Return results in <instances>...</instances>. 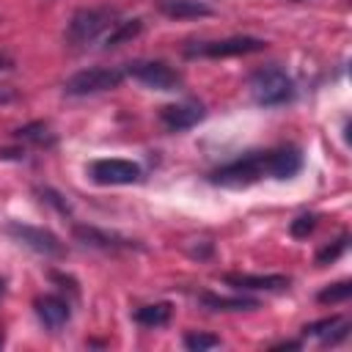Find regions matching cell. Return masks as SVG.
Segmentation results:
<instances>
[{
    "label": "cell",
    "mask_w": 352,
    "mask_h": 352,
    "mask_svg": "<svg viewBox=\"0 0 352 352\" xmlns=\"http://www.w3.org/2000/svg\"><path fill=\"white\" fill-rule=\"evenodd\" d=\"M124 80L121 69H107V66H94V69H82L77 74H72L63 82V91L69 96H88V94H102V91H113L118 88Z\"/></svg>",
    "instance_id": "obj_5"
},
{
    "label": "cell",
    "mask_w": 352,
    "mask_h": 352,
    "mask_svg": "<svg viewBox=\"0 0 352 352\" xmlns=\"http://www.w3.org/2000/svg\"><path fill=\"white\" fill-rule=\"evenodd\" d=\"M132 319L143 327H162L168 319H170V305L168 302H151V305H143L132 314Z\"/></svg>",
    "instance_id": "obj_18"
},
{
    "label": "cell",
    "mask_w": 352,
    "mask_h": 352,
    "mask_svg": "<svg viewBox=\"0 0 352 352\" xmlns=\"http://www.w3.org/2000/svg\"><path fill=\"white\" fill-rule=\"evenodd\" d=\"M267 179V165H264V151H253V154H245L242 160H234L217 170L209 173V182L212 184H220V187H250L256 182Z\"/></svg>",
    "instance_id": "obj_3"
},
{
    "label": "cell",
    "mask_w": 352,
    "mask_h": 352,
    "mask_svg": "<svg viewBox=\"0 0 352 352\" xmlns=\"http://www.w3.org/2000/svg\"><path fill=\"white\" fill-rule=\"evenodd\" d=\"M14 138H16L19 143H30V146H38V148L55 146V135H52V129H50L44 121H33V124L19 126V129L14 132Z\"/></svg>",
    "instance_id": "obj_16"
},
{
    "label": "cell",
    "mask_w": 352,
    "mask_h": 352,
    "mask_svg": "<svg viewBox=\"0 0 352 352\" xmlns=\"http://www.w3.org/2000/svg\"><path fill=\"white\" fill-rule=\"evenodd\" d=\"M352 294V280H338L319 292V302H344Z\"/></svg>",
    "instance_id": "obj_20"
},
{
    "label": "cell",
    "mask_w": 352,
    "mask_h": 352,
    "mask_svg": "<svg viewBox=\"0 0 352 352\" xmlns=\"http://www.w3.org/2000/svg\"><path fill=\"white\" fill-rule=\"evenodd\" d=\"M36 316L41 319L44 327L58 330V327H63V324L69 322L72 308H69V302H66L63 297H58V294H44V297L36 300Z\"/></svg>",
    "instance_id": "obj_13"
},
{
    "label": "cell",
    "mask_w": 352,
    "mask_h": 352,
    "mask_svg": "<svg viewBox=\"0 0 352 352\" xmlns=\"http://www.w3.org/2000/svg\"><path fill=\"white\" fill-rule=\"evenodd\" d=\"M302 333H305V336H319L324 344H338L341 338H346L349 322L341 319V316H327V319H319V322L305 324Z\"/></svg>",
    "instance_id": "obj_14"
},
{
    "label": "cell",
    "mask_w": 352,
    "mask_h": 352,
    "mask_svg": "<svg viewBox=\"0 0 352 352\" xmlns=\"http://www.w3.org/2000/svg\"><path fill=\"white\" fill-rule=\"evenodd\" d=\"M124 74L154 91H176L182 85V74L165 60H132L126 63Z\"/></svg>",
    "instance_id": "obj_7"
},
{
    "label": "cell",
    "mask_w": 352,
    "mask_h": 352,
    "mask_svg": "<svg viewBox=\"0 0 352 352\" xmlns=\"http://www.w3.org/2000/svg\"><path fill=\"white\" fill-rule=\"evenodd\" d=\"M38 192H41V201H47V204L58 206V212L69 214V204H66V201H60V195H58V192H52V190H38Z\"/></svg>",
    "instance_id": "obj_24"
},
{
    "label": "cell",
    "mask_w": 352,
    "mask_h": 352,
    "mask_svg": "<svg viewBox=\"0 0 352 352\" xmlns=\"http://www.w3.org/2000/svg\"><path fill=\"white\" fill-rule=\"evenodd\" d=\"M264 165L270 179H292L302 168V157L297 148H275L264 151Z\"/></svg>",
    "instance_id": "obj_12"
},
{
    "label": "cell",
    "mask_w": 352,
    "mask_h": 352,
    "mask_svg": "<svg viewBox=\"0 0 352 352\" xmlns=\"http://www.w3.org/2000/svg\"><path fill=\"white\" fill-rule=\"evenodd\" d=\"M11 66H14V58H11L8 52H3V50H0V72H8Z\"/></svg>",
    "instance_id": "obj_25"
},
{
    "label": "cell",
    "mask_w": 352,
    "mask_h": 352,
    "mask_svg": "<svg viewBox=\"0 0 352 352\" xmlns=\"http://www.w3.org/2000/svg\"><path fill=\"white\" fill-rule=\"evenodd\" d=\"M74 236H77L82 245L96 248V250H107V253L140 248L135 239H126V236H121V234H113V231H104V228H96V226H74Z\"/></svg>",
    "instance_id": "obj_10"
},
{
    "label": "cell",
    "mask_w": 352,
    "mask_h": 352,
    "mask_svg": "<svg viewBox=\"0 0 352 352\" xmlns=\"http://www.w3.org/2000/svg\"><path fill=\"white\" fill-rule=\"evenodd\" d=\"M140 165L132 160H94L88 165V176L96 184L113 187V184H135L140 179Z\"/></svg>",
    "instance_id": "obj_8"
},
{
    "label": "cell",
    "mask_w": 352,
    "mask_h": 352,
    "mask_svg": "<svg viewBox=\"0 0 352 352\" xmlns=\"http://www.w3.org/2000/svg\"><path fill=\"white\" fill-rule=\"evenodd\" d=\"M267 47V41L256 38V36H231V38H220V41H198L190 44L184 50L187 58H231V55H250V52H261Z\"/></svg>",
    "instance_id": "obj_6"
},
{
    "label": "cell",
    "mask_w": 352,
    "mask_h": 352,
    "mask_svg": "<svg viewBox=\"0 0 352 352\" xmlns=\"http://www.w3.org/2000/svg\"><path fill=\"white\" fill-rule=\"evenodd\" d=\"M206 110L201 102H179V104H165L160 110V124L168 132H184L190 126H195L198 121H204Z\"/></svg>",
    "instance_id": "obj_9"
},
{
    "label": "cell",
    "mask_w": 352,
    "mask_h": 352,
    "mask_svg": "<svg viewBox=\"0 0 352 352\" xmlns=\"http://www.w3.org/2000/svg\"><path fill=\"white\" fill-rule=\"evenodd\" d=\"M184 346L192 352H204V349H214L220 346V338L212 333H187L184 336Z\"/></svg>",
    "instance_id": "obj_21"
},
{
    "label": "cell",
    "mask_w": 352,
    "mask_h": 352,
    "mask_svg": "<svg viewBox=\"0 0 352 352\" xmlns=\"http://www.w3.org/2000/svg\"><path fill=\"white\" fill-rule=\"evenodd\" d=\"M116 8L110 6H99V8H80L72 19H69V28H66V41L72 47H82V44H91L96 41L107 28H113L116 22Z\"/></svg>",
    "instance_id": "obj_2"
},
{
    "label": "cell",
    "mask_w": 352,
    "mask_h": 352,
    "mask_svg": "<svg viewBox=\"0 0 352 352\" xmlns=\"http://www.w3.org/2000/svg\"><path fill=\"white\" fill-rule=\"evenodd\" d=\"M250 96L261 107H278L286 104L294 96V82L280 66H261L250 74Z\"/></svg>",
    "instance_id": "obj_1"
},
{
    "label": "cell",
    "mask_w": 352,
    "mask_h": 352,
    "mask_svg": "<svg viewBox=\"0 0 352 352\" xmlns=\"http://www.w3.org/2000/svg\"><path fill=\"white\" fill-rule=\"evenodd\" d=\"M346 242H349V236L344 234V236H338L333 245H327V248H322L319 253H316V264L319 267H324V264H333L344 250H346Z\"/></svg>",
    "instance_id": "obj_22"
},
{
    "label": "cell",
    "mask_w": 352,
    "mask_h": 352,
    "mask_svg": "<svg viewBox=\"0 0 352 352\" xmlns=\"http://www.w3.org/2000/svg\"><path fill=\"white\" fill-rule=\"evenodd\" d=\"M160 11L170 19H198L212 16V8L204 0H160Z\"/></svg>",
    "instance_id": "obj_15"
},
{
    "label": "cell",
    "mask_w": 352,
    "mask_h": 352,
    "mask_svg": "<svg viewBox=\"0 0 352 352\" xmlns=\"http://www.w3.org/2000/svg\"><path fill=\"white\" fill-rule=\"evenodd\" d=\"M201 302L212 311H253L258 308L256 300L248 297H220V294H201Z\"/></svg>",
    "instance_id": "obj_17"
},
{
    "label": "cell",
    "mask_w": 352,
    "mask_h": 352,
    "mask_svg": "<svg viewBox=\"0 0 352 352\" xmlns=\"http://www.w3.org/2000/svg\"><path fill=\"white\" fill-rule=\"evenodd\" d=\"M16 94L11 91V85H0V102H11Z\"/></svg>",
    "instance_id": "obj_26"
},
{
    "label": "cell",
    "mask_w": 352,
    "mask_h": 352,
    "mask_svg": "<svg viewBox=\"0 0 352 352\" xmlns=\"http://www.w3.org/2000/svg\"><path fill=\"white\" fill-rule=\"evenodd\" d=\"M0 346H3V336H0Z\"/></svg>",
    "instance_id": "obj_28"
},
{
    "label": "cell",
    "mask_w": 352,
    "mask_h": 352,
    "mask_svg": "<svg viewBox=\"0 0 352 352\" xmlns=\"http://www.w3.org/2000/svg\"><path fill=\"white\" fill-rule=\"evenodd\" d=\"M0 22H3V16H0Z\"/></svg>",
    "instance_id": "obj_29"
},
{
    "label": "cell",
    "mask_w": 352,
    "mask_h": 352,
    "mask_svg": "<svg viewBox=\"0 0 352 352\" xmlns=\"http://www.w3.org/2000/svg\"><path fill=\"white\" fill-rule=\"evenodd\" d=\"M314 226H316V217H314V214H300L297 220H292L289 231H292V236L302 239V236H308V234L314 231Z\"/></svg>",
    "instance_id": "obj_23"
},
{
    "label": "cell",
    "mask_w": 352,
    "mask_h": 352,
    "mask_svg": "<svg viewBox=\"0 0 352 352\" xmlns=\"http://www.w3.org/2000/svg\"><path fill=\"white\" fill-rule=\"evenodd\" d=\"M3 231H6L8 236H14L16 242H22L25 248L36 250L38 256H47V258H63V256H66L63 242H60L52 231H47V228L28 226V223H19V220H8V223L3 226Z\"/></svg>",
    "instance_id": "obj_4"
},
{
    "label": "cell",
    "mask_w": 352,
    "mask_h": 352,
    "mask_svg": "<svg viewBox=\"0 0 352 352\" xmlns=\"http://www.w3.org/2000/svg\"><path fill=\"white\" fill-rule=\"evenodd\" d=\"M140 30H143V19H126V22H116V25L110 28V33H107L104 44H107V47L126 44V41H132L135 36H140Z\"/></svg>",
    "instance_id": "obj_19"
},
{
    "label": "cell",
    "mask_w": 352,
    "mask_h": 352,
    "mask_svg": "<svg viewBox=\"0 0 352 352\" xmlns=\"http://www.w3.org/2000/svg\"><path fill=\"white\" fill-rule=\"evenodd\" d=\"M3 294H6V283H3V278H0V300H3Z\"/></svg>",
    "instance_id": "obj_27"
},
{
    "label": "cell",
    "mask_w": 352,
    "mask_h": 352,
    "mask_svg": "<svg viewBox=\"0 0 352 352\" xmlns=\"http://www.w3.org/2000/svg\"><path fill=\"white\" fill-rule=\"evenodd\" d=\"M223 283L234 286V289H253V292H283L289 289V278L286 275H245V272H226Z\"/></svg>",
    "instance_id": "obj_11"
}]
</instances>
